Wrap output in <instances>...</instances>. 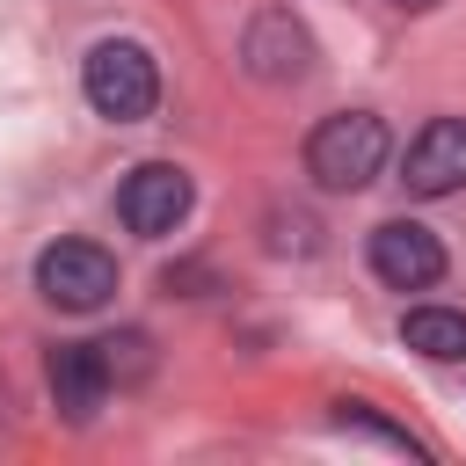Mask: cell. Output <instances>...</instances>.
<instances>
[{
    "label": "cell",
    "mask_w": 466,
    "mask_h": 466,
    "mask_svg": "<svg viewBox=\"0 0 466 466\" xmlns=\"http://www.w3.org/2000/svg\"><path fill=\"white\" fill-rule=\"evenodd\" d=\"M408 350H422L430 364H466V313L459 306H415L400 320Z\"/></svg>",
    "instance_id": "obj_9"
},
{
    "label": "cell",
    "mask_w": 466,
    "mask_h": 466,
    "mask_svg": "<svg viewBox=\"0 0 466 466\" xmlns=\"http://www.w3.org/2000/svg\"><path fill=\"white\" fill-rule=\"evenodd\" d=\"M36 291H44L51 306H66V313H95V306H109V291H116V262H109L95 240H58V248L36 255Z\"/></svg>",
    "instance_id": "obj_3"
},
{
    "label": "cell",
    "mask_w": 466,
    "mask_h": 466,
    "mask_svg": "<svg viewBox=\"0 0 466 466\" xmlns=\"http://www.w3.org/2000/svg\"><path fill=\"white\" fill-rule=\"evenodd\" d=\"M80 87H87L95 116H109V124H138V116H153V102H160V66H153L146 44H131V36H102V44L87 51V66H80Z\"/></svg>",
    "instance_id": "obj_1"
},
{
    "label": "cell",
    "mask_w": 466,
    "mask_h": 466,
    "mask_svg": "<svg viewBox=\"0 0 466 466\" xmlns=\"http://www.w3.org/2000/svg\"><path fill=\"white\" fill-rule=\"evenodd\" d=\"M240 66H248L262 87L306 80V73H313V36H306V22H299L291 7H262V15L248 22V36H240Z\"/></svg>",
    "instance_id": "obj_4"
},
{
    "label": "cell",
    "mask_w": 466,
    "mask_h": 466,
    "mask_svg": "<svg viewBox=\"0 0 466 466\" xmlns=\"http://www.w3.org/2000/svg\"><path fill=\"white\" fill-rule=\"evenodd\" d=\"M109 364H102V342H58L51 350V400L66 422H87L102 400H109Z\"/></svg>",
    "instance_id": "obj_8"
},
{
    "label": "cell",
    "mask_w": 466,
    "mask_h": 466,
    "mask_svg": "<svg viewBox=\"0 0 466 466\" xmlns=\"http://www.w3.org/2000/svg\"><path fill=\"white\" fill-rule=\"evenodd\" d=\"M189 175L175 167V160H146V167H131L124 175V189H116V211H124V226L131 233H146V240H160V233H175L182 218H189Z\"/></svg>",
    "instance_id": "obj_5"
},
{
    "label": "cell",
    "mask_w": 466,
    "mask_h": 466,
    "mask_svg": "<svg viewBox=\"0 0 466 466\" xmlns=\"http://www.w3.org/2000/svg\"><path fill=\"white\" fill-rule=\"evenodd\" d=\"M393 7H408V15H422V7H437V0H393Z\"/></svg>",
    "instance_id": "obj_12"
},
{
    "label": "cell",
    "mask_w": 466,
    "mask_h": 466,
    "mask_svg": "<svg viewBox=\"0 0 466 466\" xmlns=\"http://www.w3.org/2000/svg\"><path fill=\"white\" fill-rule=\"evenodd\" d=\"M386 167V124L371 109H335L313 124L306 138V175L320 189H364L371 175Z\"/></svg>",
    "instance_id": "obj_2"
},
{
    "label": "cell",
    "mask_w": 466,
    "mask_h": 466,
    "mask_svg": "<svg viewBox=\"0 0 466 466\" xmlns=\"http://www.w3.org/2000/svg\"><path fill=\"white\" fill-rule=\"evenodd\" d=\"M335 422H342V430H357V437H371V444H393V451H408V459H430V444H422V437H408L400 422L371 415L364 400H335Z\"/></svg>",
    "instance_id": "obj_10"
},
{
    "label": "cell",
    "mask_w": 466,
    "mask_h": 466,
    "mask_svg": "<svg viewBox=\"0 0 466 466\" xmlns=\"http://www.w3.org/2000/svg\"><path fill=\"white\" fill-rule=\"evenodd\" d=\"M102 364H109V379H116V386H131V379H146V371H153V342H146L138 328H124V335H109V342H102Z\"/></svg>",
    "instance_id": "obj_11"
},
{
    "label": "cell",
    "mask_w": 466,
    "mask_h": 466,
    "mask_svg": "<svg viewBox=\"0 0 466 466\" xmlns=\"http://www.w3.org/2000/svg\"><path fill=\"white\" fill-rule=\"evenodd\" d=\"M371 269H379L393 291H430V284L444 277V240H437L430 226H415V218H386V226L371 233Z\"/></svg>",
    "instance_id": "obj_6"
},
{
    "label": "cell",
    "mask_w": 466,
    "mask_h": 466,
    "mask_svg": "<svg viewBox=\"0 0 466 466\" xmlns=\"http://www.w3.org/2000/svg\"><path fill=\"white\" fill-rule=\"evenodd\" d=\"M400 182H408L415 197H451V189H466V124H459V116H430V124L415 131L408 160H400Z\"/></svg>",
    "instance_id": "obj_7"
}]
</instances>
